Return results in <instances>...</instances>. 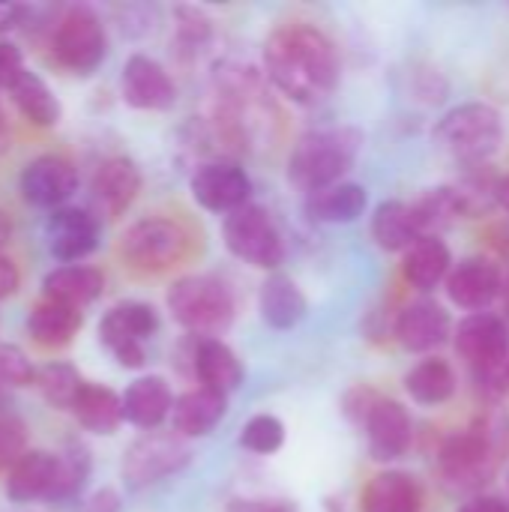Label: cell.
<instances>
[{
	"instance_id": "obj_19",
	"label": "cell",
	"mask_w": 509,
	"mask_h": 512,
	"mask_svg": "<svg viewBox=\"0 0 509 512\" xmlns=\"http://www.w3.org/2000/svg\"><path fill=\"white\" fill-rule=\"evenodd\" d=\"M501 291H504V276L486 258L462 261L447 279V297L459 309H468L471 315L489 309L495 303V297H501Z\"/></svg>"
},
{
	"instance_id": "obj_4",
	"label": "cell",
	"mask_w": 509,
	"mask_h": 512,
	"mask_svg": "<svg viewBox=\"0 0 509 512\" xmlns=\"http://www.w3.org/2000/svg\"><path fill=\"white\" fill-rule=\"evenodd\" d=\"M501 114L486 102H465L435 123V144L456 162L483 168L501 147Z\"/></svg>"
},
{
	"instance_id": "obj_25",
	"label": "cell",
	"mask_w": 509,
	"mask_h": 512,
	"mask_svg": "<svg viewBox=\"0 0 509 512\" xmlns=\"http://www.w3.org/2000/svg\"><path fill=\"white\" fill-rule=\"evenodd\" d=\"M420 237H426L417 204L408 201H384L372 216V240L384 252H408Z\"/></svg>"
},
{
	"instance_id": "obj_36",
	"label": "cell",
	"mask_w": 509,
	"mask_h": 512,
	"mask_svg": "<svg viewBox=\"0 0 509 512\" xmlns=\"http://www.w3.org/2000/svg\"><path fill=\"white\" fill-rule=\"evenodd\" d=\"M39 369L15 345H0V384L3 387H36Z\"/></svg>"
},
{
	"instance_id": "obj_20",
	"label": "cell",
	"mask_w": 509,
	"mask_h": 512,
	"mask_svg": "<svg viewBox=\"0 0 509 512\" xmlns=\"http://www.w3.org/2000/svg\"><path fill=\"white\" fill-rule=\"evenodd\" d=\"M369 438V453L378 462H393L408 453L411 447V414L402 402L384 399L372 408V414L363 423Z\"/></svg>"
},
{
	"instance_id": "obj_47",
	"label": "cell",
	"mask_w": 509,
	"mask_h": 512,
	"mask_svg": "<svg viewBox=\"0 0 509 512\" xmlns=\"http://www.w3.org/2000/svg\"><path fill=\"white\" fill-rule=\"evenodd\" d=\"M6 147H9V120H6V111L0 105V156L6 153Z\"/></svg>"
},
{
	"instance_id": "obj_32",
	"label": "cell",
	"mask_w": 509,
	"mask_h": 512,
	"mask_svg": "<svg viewBox=\"0 0 509 512\" xmlns=\"http://www.w3.org/2000/svg\"><path fill=\"white\" fill-rule=\"evenodd\" d=\"M6 93H9L12 105L21 111V117L27 123L39 126V129L57 126V120H60V102H57L54 90L48 87V81L39 78L36 72L27 69Z\"/></svg>"
},
{
	"instance_id": "obj_43",
	"label": "cell",
	"mask_w": 509,
	"mask_h": 512,
	"mask_svg": "<svg viewBox=\"0 0 509 512\" xmlns=\"http://www.w3.org/2000/svg\"><path fill=\"white\" fill-rule=\"evenodd\" d=\"M84 512H120V498L114 489H99L96 495H90Z\"/></svg>"
},
{
	"instance_id": "obj_15",
	"label": "cell",
	"mask_w": 509,
	"mask_h": 512,
	"mask_svg": "<svg viewBox=\"0 0 509 512\" xmlns=\"http://www.w3.org/2000/svg\"><path fill=\"white\" fill-rule=\"evenodd\" d=\"M120 93L129 108L168 111L177 99V84L159 60L147 54H132L120 72Z\"/></svg>"
},
{
	"instance_id": "obj_8",
	"label": "cell",
	"mask_w": 509,
	"mask_h": 512,
	"mask_svg": "<svg viewBox=\"0 0 509 512\" xmlns=\"http://www.w3.org/2000/svg\"><path fill=\"white\" fill-rule=\"evenodd\" d=\"M108 51L105 24L90 6H69L60 12V18L51 27V54L54 60L75 72V75H93Z\"/></svg>"
},
{
	"instance_id": "obj_11",
	"label": "cell",
	"mask_w": 509,
	"mask_h": 512,
	"mask_svg": "<svg viewBox=\"0 0 509 512\" xmlns=\"http://www.w3.org/2000/svg\"><path fill=\"white\" fill-rule=\"evenodd\" d=\"M192 459V450L186 438L177 432H144L138 441L129 444L120 474L129 489H147L156 486L174 474H180Z\"/></svg>"
},
{
	"instance_id": "obj_44",
	"label": "cell",
	"mask_w": 509,
	"mask_h": 512,
	"mask_svg": "<svg viewBox=\"0 0 509 512\" xmlns=\"http://www.w3.org/2000/svg\"><path fill=\"white\" fill-rule=\"evenodd\" d=\"M24 6H18V3H0V33H6V30H12V27H18L21 24V18H24Z\"/></svg>"
},
{
	"instance_id": "obj_41",
	"label": "cell",
	"mask_w": 509,
	"mask_h": 512,
	"mask_svg": "<svg viewBox=\"0 0 509 512\" xmlns=\"http://www.w3.org/2000/svg\"><path fill=\"white\" fill-rule=\"evenodd\" d=\"M225 512H300L294 501H273V498H234Z\"/></svg>"
},
{
	"instance_id": "obj_7",
	"label": "cell",
	"mask_w": 509,
	"mask_h": 512,
	"mask_svg": "<svg viewBox=\"0 0 509 512\" xmlns=\"http://www.w3.org/2000/svg\"><path fill=\"white\" fill-rule=\"evenodd\" d=\"M222 237L234 258L258 270H276L288 255L282 228L276 225L273 213L261 204H246L228 213L222 222Z\"/></svg>"
},
{
	"instance_id": "obj_31",
	"label": "cell",
	"mask_w": 509,
	"mask_h": 512,
	"mask_svg": "<svg viewBox=\"0 0 509 512\" xmlns=\"http://www.w3.org/2000/svg\"><path fill=\"white\" fill-rule=\"evenodd\" d=\"M72 417L78 420V426L90 435H114L123 420V396L114 393L105 384H93L87 381L84 390L75 399Z\"/></svg>"
},
{
	"instance_id": "obj_27",
	"label": "cell",
	"mask_w": 509,
	"mask_h": 512,
	"mask_svg": "<svg viewBox=\"0 0 509 512\" xmlns=\"http://www.w3.org/2000/svg\"><path fill=\"white\" fill-rule=\"evenodd\" d=\"M402 273L405 282L417 291H435L441 282L450 279L453 273V255L450 246L441 237H420L402 258Z\"/></svg>"
},
{
	"instance_id": "obj_21",
	"label": "cell",
	"mask_w": 509,
	"mask_h": 512,
	"mask_svg": "<svg viewBox=\"0 0 509 512\" xmlns=\"http://www.w3.org/2000/svg\"><path fill=\"white\" fill-rule=\"evenodd\" d=\"M174 393L165 378L141 375L123 393V420L135 429L156 432L174 411Z\"/></svg>"
},
{
	"instance_id": "obj_1",
	"label": "cell",
	"mask_w": 509,
	"mask_h": 512,
	"mask_svg": "<svg viewBox=\"0 0 509 512\" xmlns=\"http://www.w3.org/2000/svg\"><path fill=\"white\" fill-rule=\"evenodd\" d=\"M267 78L294 102L318 105L339 84V54L330 36L312 24H285L264 45Z\"/></svg>"
},
{
	"instance_id": "obj_49",
	"label": "cell",
	"mask_w": 509,
	"mask_h": 512,
	"mask_svg": "<svg viewBox=\"0 0 509 512\" xmlns=\"http://www.w3.org/2000/svg\"><path fill=\"white\" fill-rule=\"evenodd\" d=\"M501 300H504V315H507V321H509V276L504 279V291H501Z\"/></svg>"
},
{
	"instance_id": "obj_37",
	"label": "cell",
	"mask_w": 509,
	"mask_h": 512,
	"mask_svg": "<svg viewBox=\"0 0 509 512\" xmlns=\"http://www.w3.org/2000/svg\"><path fill=\"white\" fill-rule=\"evenodd\" d=\"M27 453V426L18 417H0V474L12 471Z\"/></svg>"
},
{
	"instance_id": "obj_12",
	"label": "cell",
	"mask_w": 509,
	"mask_h": 512,
	"mask_svg": "<svg viewBox=\"0 0 509 512\" xmlns=\"http://www.w3.org/2000/svg\"><path fill=\"white\" fill-rule=\"evenodd\" d=\"M456 351L468 360V366L477 372V378L492 381V378L504 375L509 360L507 318L492 315V312L468 315L456 330Z\"/></svg>"
},
{
	"instance_id": "obj_29",
	"label": "cell",
	"mask_w": 509,
	"mask_h": 512,
	"mask_svg": "<svg viewBox=\"0 0 509 512\" xmlns=\"http://www.w3.org/2000/svg\"><path fill=\"white\" fill-rule=\"evenodd\" d=\"M369 195L360 183H336L306 195V216L324 225H348L366 213Z\"/></svg>"
},
{
	"instance_id": "obj_10",
	"label": "cell",
	"mask_w": 509,
	"mask_h": 512,
	"mask_svg": "<svg viewBox=\"0 0 509 512\" xmlns=\"http://www.w3.org/2000/svg\"><path fill=\"white\" fill-rule=\"evenodd\" d=\"M159 315L150 303L126 300L111 306L99 321V342L114 354L123 369H141L147 363L144 345L156 336Z\"/></svg>"
},
{
	"instance_id": "obj_50",
	"label": "cell",
	"mask_w": 509,
	"mask_h": 512,
	"mask_svg": "<svg viewBox=\"0 0 509 512\" xmlns=\"http://www.w3.org/2000/svg\"><path fill=\"white\" fill-rule=\"evenodd\" d=\"M504 378H507V381H509V360H507V369H504Z\"/></svg>"
},
{
	"instance_id": "obj_35",
	"label": "cell",
	"mask_w": 509,
	"mask_h": 512,
	"mask_svg": "<svg viewBox=\"0 0 509 512\" xmlns=\"http://www.w3.org/2000/svg\"><path fill=\"white\" fill-rule=\"evenodd\" d=\"M285 444V423L273 414H255L240 432V447L255 456H273Z\"/></svg>"
},
{
	"instance_id": "obj_24",
	"label": "cell",
	"mask_w": 509,
	"mask_h": 512,
	"mask_svg": "<svg viewBox=\"0 0 509 512\" xmlns=\"http://www.w3.org/2000/svg\"><path fill=\"white\" fill-rule=\"evenodd\" d=\"M258 312L267 327L273 330H291L309 315V300L303 288L282 273H273L264 279L261 294H258Z\"/></svg>"
},
{
	"instance_id": "obj_45",
	"label": "cell",
	"mask_w": 509,
	"mask_h": 512,
	"mask_svg": "<svg viewBox=\"0 0 509 512\" xmlns=\"http://www.w3.org/2000/svg\"><path fill=\"white\" fill-rule=\"evenodd\" d=\"M462 512H509V504L504 498H474L462 507Z\"/></svg>"
},
{
	"instance_id": "obj_48",
	"label": "cell",
	"mask_w": 509,
	"mask_h": 512,
	"mask_svg": "<svg viewBox=\"0 0 509 512\" xmlns=\"http://www.w3.org/2000/svg\"><path fill=\"white\" fill-rule=\"evenodd\" d=\"M495 201L504 207L509 213V177H504V180H498V192H495Z\"/></svg>"
},
{
	"instance_id": "obj_14",
	"label": "cell",
	"mask_w": 509,
	"mask_h": 512,
	"mask_svg": "<svg viewBox=\"0 0 509 512\" xmlns=\"http://www.w3.org/2000/svg\"><path fill=\"white\" fill-rule=\"evenodd\" d=\"M102 237L99 216L84 207H60L45 222V243L57 264H81Z\"/></svg>"
},
{
	"instance_id": "obj_40",
	"label": "cell",
	"mask_w": 509,
	"mask_h": 512,
	"mask_svg": "<svg viewBox=\"0 0 509 512\" xmlns=\"http://www.w3.org/2000/svg\"><path fill=\"white\" fill-rule=\"evenodd\" d=\"M24 72H27V66H24L21 48L15 42L0 39V90H9Z\"/></svg>"
},
{
	"instance_id": "obj_2",
	"label": "cell",
	"mask_w": 509,
	"mask_h": 512,
	"mask_svg": "<svg viewBox=\"0 0 509 512\" xmlns=\"http://www.w3.org/2000/svg\"><path fill=\"white\" fill-rule=\"evenodd\" d=\"M90 477V453L78 444L63 453L27 450L21 462L6 474V498L15 504H63L81 495Z\"/></svg>"
},
{
	"instance_id": "obj_13",
	"label": "cell",
	"mask_w": 509,
	"mask_h": 512,
	"mask_svg": "<svg viewBox=\"0 0 509 512\" xmlns=\"http://www.w3.org/2000/svg\"><path fill=\"white\" fill-rule=\"evenodd\" d=\"M18 192L30 207L54 213L78 192V168L57 153L33 156L18 174Z\"/></svg>"
},
{
	"instance_id": "obj_26",
	"label": "cell",
	"mask_w": 509,
	"mask_h": 512,
	"mask_svg": "<svg viewBox=\"0 0 509 512\" xmlns=\"http://www.w3.org/2000/svg\"><path fill=\"white\" fill-rule=\"evenodd\" d=\"M42 291L51 300H60L66 306L84 309L96 303L105 291V276L93 264H57L42 279Z\"/></svg>"
},
{
	"instance_id": "obj_3",
	"label": "cell",
	"mask_w": 509,
	"mask_h": 512,
	"mask_svg": "<svg viewBox=\"0 0 509 512\" xmlns=\"http://www.w3.org/2000/svg\"><path fill=\"white\" fill-rule=\"evenodd\" d=\"M363 132L357 126L312 129L297 138L288 156V180L306 195L342 183L363 150Z\"/></svg>"
},
{
	"instance_id": "obj_34",
	"label": "cell",
	"mask_w": 509,
	"mask_h": 512,
	"mask_svg": "<svg viewBox=\"0 0 509 512\" xmlns=\"http://www.w3.org/2000/svg\"><path fill=\"white\" fill-rule=\"evenodd\" d=\"M84 378L72 363H48L39 369L36 375V387L42 393V399L54 408V411H69L75 408L78 393L84 390Z\"/></svg>"
},
{
	"instance_id": "obj_38",
	"label": "cell",
	"mask_w": 509,
	"mask_h": 512,
	"mask_svg": "<svg viewBox=\"0 0 509 512\" xmlns=\"http://www.w3.org/2000/svg\"><path fill=\"white\" fill-rule=\"evenodd\" d=\"M177 30H180V39L195 48V45H204L210 39V21L204 18L201 9H177Z\"/></svg>"
},
{
	"instance_id": "obj_5",
	"label": "cell",
	"mask_w": 509,
	"mask_h": 512,
	"mask_svg": "<svg viewBox=\"0 0 509 512\" xmlns=\"http://www.w3.org/2000/svg\"><path fill=\"white\" fill-rule=\"evenodd\" d=\"M168 312L192 336L219 339L234 321V297L216 276H183L168 288Z\"/></svg>"
},
{
	"instance_id": "obj_42",
	"label": "cell",
	"mask_w": 509,
	"mask_h": 512,
	"mask_svg": "<svg viewBox=\"0 0 509 512\" xmlns=\"http://www.w3.org/2000/svg\"><path fill=\"white\" fill-rule=\"evenodd\" d=\"M18 285H21V273H18L15 261L0 255V300L12 297L18 291Z\"/></svg>"
},
{
	"instance_id": "obj_51",
	"label": "cell",
	"mask_w": 509,
	"mask_h": 512,
	"mask_svg": "<svg viewBox=\"0 0 509 512\" xmlns=\"http://www.w3.org/2000/svg\"><path fill=\"white\" fill-rule=\"evenodd\" d=\"M0 387H3V384H0Z\"/></svg>"
},
{
	"instance_id": "obj_22",
	"label": "cell",
	"mask_w": 509,
	"mask_h": 512,
	"mask_svg": "<svg viewBox=\"0 0 509 512\" xmlns=\"http://www.w3.org/2000/svg\"><path fill=\"white\" fill-rule=\"evenodd\" d=\"M192 372L201 381V387L216 390L222 396H231L243 384V366L222 339H195Z\"/></svg>"
},
{
	"instance_id": "obj_33",
	"label": "cell",
	"mask_w": 509,
	"mask_h": 512,
	"mask_svg": "<svg viewBox=\"0 0 509 512\" xmlns=\"http://www.w3.org/2000/svg\"><path fill=\"white\" fill-rule=\"evenodd\" d=\"M405 390L417 405H444L456 393V372L447 360L429 357L405 375Z\"/></svg>"
},
{
	"instance_id": "obj_28",
	"label": "cell",
	"mask_w": 509,
	"mask_h": 512,
	"mask_svg": "<svg viewBox=\"0 0 509 512\" xmlns=\"http://www.w3.org/2000/svg\"><path fill=\"white\" fill-rule=\"evenodd\" d=\"M84 324L81 309L42 297L27 315V336L42 348H66Z\"/></svg>"
},
{
	"instance_id": "obj_17",
	"label": "cell",
	"mask_w": 509,
	"mask_h": 512,
	"mask_svg": "<svg viewBox=\"0 0 509 512\" xmlns=\"http://www.w3.org/2000/svg\"><path fill=\"white\" fill-rule=\"evenodd\" d=\"M138 192H141V171L129 156H111L93 171L90 198H93L96 216H105V219L123 216L138 198Z\"/></svg>"
},
{
	"instance_id": "obj_16",
	"label": "cell",
	"mask_w": 509,
	"mask_h": 512,
	"mask_svg": "<svg viewBox=\"0 0 509 512\" xmlns=\"http://www.w3.org/2000/svg\"><path fill=\"white\" fill-rule=\"evenodd\" d=\"M189 189H192V198L204 210H210V213H234V210L249 204L252 180L240 165L216 159V162L201 165L192 174Z\"/></svg>"
},
{
	"instance_id": "obj_39",
	"label": "cell",
	"mask_w": 509,
	"mask_h": 512,
	"mask_svg": "<svg viewBox=\"0 0 509 512\" xmlns=\"http://www.w3.org/2000/svg\"><path fill=\"white\" fill-rule=\"evenodd\" d=\"M378 402H381V393H378V390H372V387H363V384H360V387H354V390H348V393H345V402H342V405H345V414H348L354 423H360V426H363V423H366V417L372 414V408H375Z\"/></svg>"
},
{
	"instance_id": "obj_46",
	"label": "cell",
	"mask_w": 509,
	"mask_h": 512,
	"mask_svg": "<svg viewBox=\"0 0 509 512\" xmlns=\"http://www.w3.org/2000/svg\"><path fill=\"white\" fill-rule=\"evenodd\" d=\"M9 237H12V219L6 210H0V255H3V246L9 243Z\"/></svg>"
},
{
	"instance_id": "obj_6",
	"label": "cell",
	"mask_w": 509,
	"mask_h": 512,
	"mask_svg": "<svg viewBox=\"0 0 509 512\" xmlns=\"http://www.w3.org/2000/svg\"><path fill=\"white\" fill-rule=\"evenodd\" d=\"M498 432L492 429L489 420L474 423L471 429L453 435L441 453H438V468L447 486L453 489H480L492 480L498 453H501Z\"/></svg>"
},
{
	"instance_id": "obj_23",
	"label": "cell",
	"mask_w": 509,
	"mask_h": 512,
	"mask_svg": "<svg viewBox=\"0 0 509 512\" xmlns=\"http://www.w3.org/2000/svg\"><path fill=\"white\" fill-rule=\"evenodd\" d=\"M225 414H228V396L207 390V387H198V390L183 393L174 402L171 423H174V432L189 441V438L210 435L225 420Z\"/></svg>"
},
{
	"instance_id": "obj_18",
	"label": "cell",
	"mask_w": 509,
	"mask_h": 512,
	"mask_svg": "<svg viewBox=\"0 0 509 512\" xmlns=\"http://www.w3.org/2000/svg\"><path fill=\"white\" fill-rule=\"evenodd\" d=\"M450 330V312L435 300H414L396 318V339L414 354L441 348L450 339Z\"/></svg>"
},
{
	"instance_id": "obj_9",
	"label": "cell",
	"mask_w": 509,
	"mask_h": 512,
	"mask_svg": "<svg viewBox=\"0 0 509 512\" xmlns=\"http://www.w3.org/2000/svg\"><path fill=\"white\" fill-rule=\"evenodd\" d=\"M189 237L186 231L165 216H147L126 228L120 240V255L132 270L165 273L186 258Z\"/></svg>"
},
{
	"instance_id": "obj_30",
	"label": "cell",
	"mask_w": 509,
	"mask_h": 512,
	"mask_svg": "<svg viewBox=\"0 0 509 512\" xmlns=\"http://www.w3.org/2000/svg\"><path fill=\"white\" fill-rule=\"evenodd\" d=\"M363 512H423V489L405 471L378 474L360 501Z\"/></svg>"
}]
</instances>
